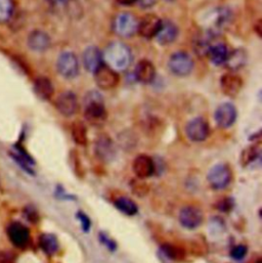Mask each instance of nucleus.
Listing matches in <instances>:
<instances>
[{"label":"nucleus","mask_w":262,"mask_h":263,"mask_svg":"<svg viewBox=\"0 0 262 263\" xmlns=\"http://www.w3.org/2000/svg\"><path fill=\"white\" fill-rule=\"evenodd\" d=\"M103 60L114 71H124L130 66L132 61L130 48L122 42H113L106 48Z\"/></svg>","instance_id":"1"},{"label":"nucleus","mask_w":262,"mask_h":263,"mask_svg":"<svg viewBox=\"0 0 262 263\" xmlns=\"http://www.w3.org/2000/svg\"><path fill=\"white\" fill-rule=\"evenodd\" d=\"M84 116L92 125H101L106 121L107 111L104 100L99 91H89L84 99Z\"/></svg>","instance_id":"2"},{"label":"nucleus","mask_w":262,"mask_h":263,"mask_svg":"<svg viewBox=\"0 0 262 263\" xmlns=\"http://www.w3.org/2000/svg\"><path fill=\"white\" fill-rule=\"evenodd\" d=\"M207 17L206 26L207 33L215 36L218 32H220L228 24L231 22L232 12L227 7H218L213 9Z\"/></svg>","instance_id":"3"},{"label":"nucleus","mask_w":262,"mask_h":263,"mask_svg":"<svg viewBox=\"0 0 262 263\" xmlns=\"http://www.w3.org/2000/svg\"><path fill=\"white\" fill-rule=\"evenodd\" d=\"M168 67L173 74L177 76H186L193 71L194 61L189 53L184 51H177L171 54Z\"/></svg>","instance_id":"4"},{"label":"nucleus","mask_w":262,"mask_h":263,"mask_svg":"<svg viewBox=\"0 0 262 263\" xmlns=\"http://www.w3.org/2000/svg\"><path fill=\"white\" fill-rule=\"evenodd\" d=\"M57 69L64 78H75L79 72V63L76 55L71 51L61 53L57 61Z\"/></svg>","instance_id":"5"},{"label":"nucleus","mask_w":262,"mask_h":263,"mask_svg":"<svg viewBox=\"0 0 262 263\" xmlns=\"http://www.w3.org/2000/svg\"><path fill=\"white\" fill-rule=\"evenodd\" d=\"M208 181L214 190H223L231 183L232 171L224 164L214 165L208 172Z\"/></svg>","instance_id":"6"},{"label":"nucleus","mask_w":262,"mask_h":263,"mask_svg":"<svg viewBox=\"0 0 262 263\" xmlns=\"http://www.w3.org/2000/svg\"><path fill=\"white\" fill-rule=\"evenodd\" d=\"M185 133L192 141H204L209 135V125L204 118L197 117L186 124Z\"/></svg>","instance_id":"7"},{"label":"nucleus","mask_w":262,"mask_h":263,"mask_svg":"<svg viewBox=\"0 0 262 263\" xmlns=\"http://www.w3.org/2000/svg\"><path fill=\"white\" fill-rule=\"evenodd\" d=\"M95 78L98 86L102 89H112L119 83L117 72L104 64L95 72Z\"/></svg>","instance_id":"8"},{"label":"nucleus","mask_w":262,"mask_h":263,"mask_svg":"<svg viewBox=\"0 0 262 263\" xmlns=\"http://www.w3.org/2000/svg\"><path fill=\"white\" fill-rule=\"evenodd\" d=\"M237 109L231 103H224L220 105L214 114L215 122L221 128H230L237 120Z\"/></svg>","instance_id":"9"},{"label":"nucleus","mask_w":262,"mask_h":263,"mask_svg":"<svg viewBox=\"0 0 262 263\" xmlns=\"http://www.w3.org/2000/svg\"><path fill=\"white\" fill-rule=\"evenodd\" d=\"M178 219L179 223L183 228L188 230H195L201 226L203 221V213L197 207L188 206L180 210Z\"/></svg>","instance_id":"10"},{"label":"nucleus","mask_w":262,"mask_h":263,"mask_svg":"<svg viewBox=\"0 0 262 263\" xmlns=\"http://www.w3.org/2000/svg\"><path fill=\"white\" fill-rule=\"evenodd\" d=\"M138 22L131 13H120L114 23V29L121 37H130L137 32Z\"/></svg>","instance_id":"11"},{"label":"nucleus","mask_w":262,"mask_h":263,"mask_svg":"<svg viewBox=\"0 0 262 263\" xmlns=\"http://www.w3.org/2000/svg\"><path fill=\"white\" fill-rule=\"evenodd\" d=\"M55 106L58 111L66 116L70 117L77 112L78 109V101L76 96L71 91H65L61 93L55 102Z\"/></svg>","instance_id":"12"},{"label":"nucleus","mask_w":262,"mask_h":263,"mask_svg":"<svg viewBox=\"0 0 262 263\" xmlns=\"http://www.w3.org/2000/svg\"><path fill=\"white\" fill-rule=\"evenodd\" d=\"M7 235L10 242L17 248H24L29 243L30 232L25 226L18 222H13L8 227Z\"/></svg>","instance_id":"13"},{"label":"nucleus","mask_w":262,"mask_h":263,"mask_svg":"<svg viewBox=\"0 0 262 263\" xmlns=\"http://www.w3.org/2000/svg\"><path fill=\"white\" fill-rule=\"evenodd\" d=\"M162 24V20L159 18L155 14L145 15L137 26V32L144 38H153L156 37L160 27Z\"/></svg>","instance_id":"14"},{"label":"nucleus","mask_w":262,"mask_h":263,"mask_svg":"<svg viewBox=\"0 0 262 263\" xmlns=\"http://www.w3.org/2000/svg\"><path fill=\"white\" fill-rule=\"evenodd\" d=\"M95 151L101 160L109 162L115 157V146L112 139L108 135H101L98 137L95 145Z\"/></svg>","instance_id":"15"},{"label":"nucleus","mask_w":262,"mask_h":263,"mask_svg":"<svg viewBox=\"0 0 262 263\" xmlns=\"http://www.w3.org/2000/svg\"><path fill=\"white\" fill-rule=\"evenodd\" d=\"M134 173L139 178H147L155 173L156 166L153 159L146 155H140L135 158L132 165Z\"/></svg>","instance_id":"16"},{"label":"nucleus","mask_w":262,"mask_h":263,"mask_svg":"<svg viewBox=\"0 0 262 263\" xmlns=\"http://www.w3.org/2000/svg\"><path fill=\"white\" fill-rule=\"evenodd\" d=\"M82 62L87 71L95 73L103 65V54L96 46H89L83 52Z\"/></svg>","instance_id":"17"},{"label":"nucleus","mask_w":262,"mask_h":263,"mask_svg":"<svg viewBox=\"0 0 262 263\" xmlns=\"http://www.w3.org/2000/svg\"><path fill=\"white\" fill-rule=\"evenodd\" d=\"M134 75L136 80L140 83L148 84L152 83L156 77V69L149 61L142 60L136 65Z\"/></svg>","instance_id":"18"},{"label":"nucleus","mask_w":262,"mask_h":263,"mask_svg":"<svg viewBox=\"0 0 262 263\" xmlns=\"http://www.w3.org/2000/svg\"><path fill=\"white\" fill-rule=\"evenodd\" d=\"M178 34V29L171 21H162L161 27L156 35V39L162 45H168L172 43Z\"/></svg>","instance_id":"19"},{"label":"nucleus","mask_w":262,"mask_h":263,"mask_svg":"<svg viewBox=\"0 0 262 263\" xmlns=\"http://www.w3.org/2000/svg\"><path fill=\"white\" fill-rule=\"evenodd\" d=\"M28 46L37 52L45 51L50 46V38L45 32L35 30L28 37Z\"/></svg>","instance_id":"20"},{"label":"nucleus","mask_w":262,"mask_h":263,"mask_svg":"<svg viewBox=\"0 0 262 263\" xmlns=\"http://www.w3.org/2000/svg\"><path fill=\"white\" fill-rule=\"evenodd\" d=\"M220 85H221L222 91L226 95L230 97H236L240 92L243 86V82L239 76L229 73L221 77Z\"/></svg>","instance_id":"21"},{"label":"nucleus","mask_w":262,"mask_h":263,"mask_svg":"<svg viewBox=\"0 0 262 263\" xmlns=\"http://www.w3.org/2000/svg\"><path fill=\"white\" fill-rule=\"evenodd\" d=\"M229 49L227 47L226 44L223 43H215L213 45L210 46L209 50H208V55L210 58V61L216 65V66H220L226 64L227 59L229 57Z\"/></svg>","instance_id":"22"},{"label":"nucleus","mask_w":262,"mask_h":263,"mask_svg":"<svg viewBox=\"0 0 262 263\" xmlns=\"http://www.w3.org/2000/svg\"><path fill=\"white\" fill-rule=\"evenodd\" d=\"M35 93L42 100H48L53 95V86L49 79L45 77L37 78L34 82Z\"/></svg>","instance_id":"23"},{"label":"nucleus","mask_w":262,"mask_h":263,"mask_svg":"<svg viewBox=\"0 0 262 263\" xmlns=\"http://www.w3.org/2000/svg\"><path fill=\"white\" fill-rule=\"evenodd\" d=\"M39 245L47 255H53L59 250L58 239L51 234H43L39 238Z\"/></svg>","instance_id":"24"},{"label":"nucleus","mask_w":262,"mask_h":263,"mask_svg":"<svg viewBox=\"0 0 262 263\" xmlns=\"http://www.w3.org/2000/svg\"><path fill=\"white\" fill-rule=\"evenodd\" d=\"M246 58V52L243 49H236L229 53L226 64L231 70H238L245 65Z\"/></svg>","instance_id":"25"},{"label":"nucleus","mask_w":262,"mask_h":263,"mask_svg":"<svg viewBox=\"0 0 262 263\" xmlns=\"http://www.w3.org/2000/svg\"><path fill=\"white\" fill-rule=\"evenodd\" d=\"M114 204L119 211L128 216H133L137 213L136 204L128 197H119L115 200Z\"/></svg>","instance_id":"26"},{"label":"nucleus","mask_w":262,"mask_h":263,"mask_svg":"<svg viewBox=\"0 0 262 263\" xmlns=\"http://www.w3.org/2000/svg\"><path fill=\"white\" fill-rule=\"evenodd\" d=\"M72 136L73 139L81 145L86 144L87 142V132H86V128L83 124L81 123H75L73 125L72 128Z\"/></svg>","instance_id":"27"},{"label":"nucleus","mask_w":262,"mask_h":263,"mask_svg":"<svg viewBox=\"0 0 262 263\" xmlns=\"http://www.w3.org/2000/svg\"><path fill=\"white\" fill-rule=\"evenodd\" d=\"M162 252L167 258L171 260H180L184 257V252L172 245H164L162 247Z\"/></svg>","instance_id":"28"},{"label":"nucleus","mask_w":262,"mask_h":263,"mask_svg":"<svg viewBox=\"0 0 262 263\" xmlns=\"http://www.w3.org/2000/svg\"><path fill=\"white\" fill-rule=\"evenodd\" d=\"M13 4L11 0H0V23L8 21L12 14Z\"/></svg>","instance_id":"29"},{"label":"nucleus","mask_w":262,"mask_h":263,"mask_svg":"<svg viewBox=\"0 0 262 263\" xmlns=\"http://www.w3.org/2000/svg\"><path fill=\"white\" fill-rule=\"evenodd\" d=\"M259 156V149L256 146H250L246 148L242 155V161L244 165H248L253 162Z\"/></svg>","instance_id":"30"},{"label":"nucleus","mask_w":262,"mask_h":263,"mask_svg":"<svg viewBox=\"0 0 262 263\" xmlns=\"http://www.w3.org/2000/svg\"><path fill=\"white\" fill-rule=\"evenodd\" d=\"M247 254V247L244 245H239L237 247H235L231 253L232 257L235 260H242Z\"/></svg>","instance_id":"31"},{"label":"nucleus","mask_w":262,"mask_h":263,"mask_svg":"<svg viewBox=\"0 0 262 263\" xmlns=\"http://www.w3.org/2000/svg\"><path fill=\"white\" fill-rule=\"evenodd\" d=\"M78 215H79L78 217H79V219H80V221H81V223H82L83 230L87 232V231L89 230V228H90V221H89L88 217H87L86 215H84L83 213H79Z\"/></svg>","instance_id":"32"},{"label":"nucleus","mask_w":262,"mask_h":263,"mask_svg":"<svg viewBox=\"0 0 262 263\" xmlns=\"http://www.w3.org/2000/svg\"><path fill=\"white\" fill-rule=\"evenodd\" d=\"M136 1H137V3H138L141 7H143V8L151 7V6H153V5L155 4V2H156V0H136Z\"/></svg>","instance_id":"33"},{"label":"nucleus","mask_w":262,"mask_h":263,"mask_svg":"<svg viewBox=\"0 0 262 263\" xmlns=\"http://www.w3.org/2000/svg\"><path fill=\"white\" fill-rule=\"evenodd\" d=\"M118 3H120L121 5H126V6H129L132 5L133 3L136 2V0H117Z\"/></svg>","instance_id":"34"},{"label":"nucleus","mask_w":262,"mask_h":263,"mask_svg":"<svg viewBox=\"0 0 262 263\" xmlns=\"http://www.w3.org/2000/svg\"><path fill=\"white\" fill-rule=\"evenodd\" d=\"M48 3L53 4V5H59V4H63L65 3L67 0H46Z\"/></svg>","instance_id":"35"},{"label":"nucleus","mask_w":262,"mask_h":263,"mask_svg":"<svg viewBox=\"0 0 262 263\" xmlns=\"http://www.w3.org/2000/svg\"><path fill=\"white\" fill-rule=\"evenodd\" d=\"M166 1H173V0H166Z\"/></svg>","instance_id":"36"}]
</instances>
